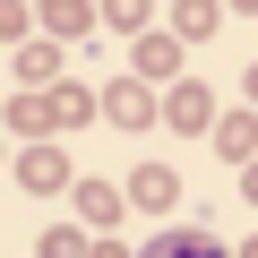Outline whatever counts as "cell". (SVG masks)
Instances as JSON below:
<instances>
[{
  "label": "cell",
  "mask_w": 258,
  "mask_h": 258,
  "mask_svg": "<svg viewBox=\"0 0 258 258\" xmlns=\"http://www.w3.org/2000/svg\"><path fill=\"white\" fill-rule=\"evenodd\" d=\"M147 258H224V241H207V232H155Z\"/></svg>",
  "instance_id": "obj_1"
},
{
  "label": "cell",
  "mask_w": 258,
  "mask_h": 258,
  "mask_svg": "<svg viewBox=\"0 0 258 258\" xmlns=\"http://www.w3.org/2000/svg\"><path fill=\"white\" fill-rule=\"evenodd\" d=\"M18 181H26V189H60V181H69V164H60V155H52V147H35V155H26V172H18Z\"/></svg>",
  "instance_id": "obj_2"
},
{
  "label": "cell",
  "mask_w": 258,
  "mask_h": 258,
  "mask_svg": "<svg viewBox=\"0 0 258 258\" xmlns=\"http://www.w3.org/2000/svg\"><path fill=\"white\" fill-rule=\"evenodd\" d=\"M112 120H120V129H138V120H155V103H147L138 86L120 78V86H112Z\"/></svg>",
  "instance_id": "obj_3"
},
{
  "label": "cell",
  "mask_w": 258,
  "mask_h": 258,
  "mask_svg": "<svg viewBox=\"0 0 258 258\" xmlns=\"http://www.w3.org/2000/svg\"><path fill=\"white\" fill-rule=\"evenodd\" d=\"M207 103H215L207 86H172V120L181 129H207Z\"/></svg>",
  "instance_id": "obj_4"
},
{
  "label": "cell",
  "mask_w": 258,
  "mask_h": 258,
  "mask_svg": "<svg viewBox=\"0 0 258 258\" xmlns=\"http://www.w3.org/2000/svg\"><path fill=\"white\" fill-rule=\"evenodd\" d=\"M172 26H181V35H207V26H215V0H181Z\"/></svg>",
  "instance_id": "obj_5"
},
{
  "label": "cell",
  "mask_w": 258,
  "mask_h": 258,
  "mask_svg": "<svg viewBox=\"0 0 258 258\" xmlns=\"http://www.w3.org/2000/svg\"><path fill=\"white\" fill-rule=\"evenodd\" d=\"M129 189H138V207H172V172H138Z\"/></svg>",
  "instance_id": "obj_6"
},
{
  "label": "cell",
  "mask_w": 258,
  "mask_h": 258,
  "mask_svg": "<svg viewBox=\"0 0 258 258\" xmlns=\"http://www.w3.org/2000/svg\"><path fill=\"white\" fill-rule=\"evenodd\" d=\"M147 18V0H112V26H138Z\"/></svg>",
  "instance_id": "obj_7"
},
{
  "label": "cell",
  "mask_w": 258,
  "mask_h": 258,
  "mask_svg": "<svg viewBox=\"0 0 258 258\" xmlns=\"http://www.w3.org/2000/svg\"><path fill=\"white\" fill-rule=\"evenodd\" d=\"M249 198H258V164H249Z\"/></svg>",
  "instance_id": "obj_8"
},
{
  "label": "cell",
  "mask_w": 258,
  "mask_h": 258,
  "mask_svg": "<svg viewBox=\"0 0 258 258\" xmlns=\"http://www.w3.org/2000/svg\"><path fill=\"white\" fill-rule=\"evenodd\" d=\"M249 95H258V69H249Z\"/></svg>",
  "instance_id": "obj_9"
},
{
  "label": "cell",
  "mask_w": 258,
  "mask_h": 258,
  "mask_svg": "<svg viewBox=\"0 0 258 258\" xmlns=\"http://www.w3.org/2000/svg\"><path fill=\"white\" fill-rule=\"evenodd\" d=\"M241 9H258V0H241Z\"/></svg>",
  "instance_id": "obj_10"
}]
</instances>
